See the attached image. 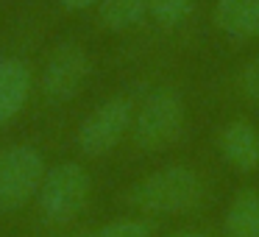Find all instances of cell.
<instances>
[{"mask_svg": "<svg viewBox=\"0 0 259 237\" xmlns=\"http://www.w3.org/2000/svg\"><path fill=\"white\" fill-rule=\"evenodd\" d=\"M203 179L187 165H164L128 190V204L145 215H187L203 204Z\"/></svg>", "mask_w": 259, "mask_h": 237, "instance_id": "1", "label": "cell"}, {"mask_svg": "<svg viewBox=\"0 0 259 237\" xmlns=\"http://www.w3.org/2000/svg\"><path fill=\"white\" fill-rule=\"evenodd\" d=\"M184 120L187 109L181 95L170 87H159L134 109L131 137L142 151H164L181 137Z\"/></svg>", "mask_w": 259, "mask_h": 237, "instance_id": "2", "label": "cell"}, {"mask_svg": "<svg viewBox=\"0 0 259 237\" xmlns=\"http://www.w3.org/2000/svg\"><path fill=\"white\" fill-rule=\"evenodd\" d=\"M92 192L90 173L78 162H62L45 173L39 187V209L51 223H70L84 212Z\"/></svg>", "mask_w": 259, "mask_h": 237, "instance_id": "3", "label": "cell"}, {"mask_svg": "<svg viewBox=\"0 0 259 237\" xmlns=\"http://www.w3.org/2000/svg\"><path fill=\"white\" fill-rule=\"evenodd\" d=\"M45 159L34 145H9L0 151V212L23 209L45 181Z\"/></svg>", "mask_w": 259, "mask_h": 237, "instance_id": "4", "label": "cell"}, {"mask_svg": "<svg viewBox=\"0 0 259 237\" xmlns=\"http://www.w3.org/2000/svg\"><path fill=\"white\" fill-rule=\"evenodd\" d=\"M131 123H134V103L123 95L109 98L84 117L78 129V148L87 156H103L123 142V137L131 131Z\"/></svg>", "mask_w": 259, "mask_h": 237, "instance_id": "5", "label": "cell"}, {"mask_svg": "<svg viewBox=\"0 0 259 237\" xmlns=\"http://www.w3.org/2000/svg\"><path fill=\"white\" fill-rule=\"evenodd\" d=\"M92 73V62L87 51L75 42H64L48 56V64L42 70V92L51 101H70L84 90L87 78Z\"/></svg>", "mask_w": 259, "mask_h": 237, "instance_id": "6", "label": "cell"}, {"mask_svg": "<svg viewBox=\"0 0 259 237\" xmlns=\"http://www.w3.org/2000/svg\"><path fill=\"white\" fill-rule=\"evenodd\" d=\"M218 151L229 168L251 173L259 168V129L248 120H231L218 134Z\"/></svg>", "mask_w": 259, "mask_h": 237, "instance_id": "7", "label": "cell"}, {"mask_svg": "<svg viewBox=\"0 0 259 237\" xmlns=\"http://www.w3.org/2000/svg\"><path fill=\"white\" fill-rule=\"evenodd\" d=\"M31 95V70L20 59H0V126L14 120Z\"/></svg>", "mask_w": 259, "mask_h": 237, "instance_id": "8", "label": "cell"}, {"mask_svg": "<svg viewBox=\"0 0 259 237\" xmlns=\"http://www.w3.org/2000/svg\"><path fill=\"white\" fill-rule=\"evenodd\" d=\"M214 28L229 40H259V0H214Z\"/></svg>", "mask_w": 259, "mask_h": 237, "instance_id": "9", "label": "cell"}, {"mask_svg": "<svg viewBox=\"0 0 259 237\" xmlns=\"http://www.w3.org/2000/svg\"><path fill=\"white\" fill-rule=\"evenodd\" d=\"M226 237H259V192L245 187L231 198L223 215Z\"/></svg>", "mask_w": 259, "mask_h": 237, "instance_id": "10", "label": "cell"}, {"mask_svg": "<svg viewBox=\"0 0 259 237\" xmlns=\"http://www.w3.org/2000/svg\"><path fill=\"white\" fill-rule=\"evenodd\" d=\"M148 14V0H101L98 20L109 31H128L140 25Z\"/></svg>", "mask_w": 259, "mask_h": 237, "instance_id": "11", "label": "cell"}, {"mask_svg": "<svg viewBox=\"0 0 259 237\" xmlns=\"http://www.w3.org/2000/svg\"><path fill=\"white\" fill-rule=\"evenodd\" d=\"M198 0H148V14L162 28H176L195 12Z\"/></svg>", "mask_w": 259, "mask_h": 237, "instance_id": "12", "label": "cell"}, {"mask_svg": "<svg viewBox=\"0 0 259 237\" xmlns=\"http://www.w3.org/2000/svg\"><path fill=\"white\" fill-rule=\"evenodd\" d=\"M95 237H151V226L140 218H120L106 223L103 229L92 231Z\"/></svg>", "mask_w": 259, "mask_h": 237, "instance_id": "13", "label": "cell"}, {"mask_svg": "<svg viewBox=\"0 0 259 237\" xmlns=\"http://www.w3.org/2000/svg\"><path fill=\"white\" fill-rule=\"evenodd\" d=\"M240 90L248 101H253L259 106V56L251 59V62L242 67L240 73Z\"/></svg>", "mask_w": 259, "mask_h": 237, "instance_id": "14", "label": "cell"}, {"mask_svg": "<svg viewBox=\"0 0 259 237\" xmlns=\"http://www.w3.org/2000/svg\"><path fill=\"white\" fill-rule=\"evenodd\" d=\"M95 3H101V0H62V6H64V9H73V12L90 9V6H95Z\"/></svg>", "mask_w": 259, "mask_h": 237, "instance_id": "15", "label": "cell"}, {"mask_svg": "<svg viewBox=\"0 0 259 237\" xmlns=\"http://www.w3.org/2000/svg\"><path fill=\"white\" fill-rule=\"evenodd\" d=\"M167 237H212V234L198 231V229H179V231H173V234H167Z\"/></svg>", "mask_w": 259, "mask_h": 237, "instance_id": "16", "label": "cell"}, {"mask_svg": "<svg viewBox=\"0 0 259 237\" xmlns=\"http://www.w3.org/2000/svg\"><path fill=\"white\" fill-rule=\"evenodd\" d=\"M67 237H95L92 231H78V234H67Z\"/></svg>", "mask_w": 259, "mask_h": 237, "instance_id": "17", "label": "cell"}]
</instances>
